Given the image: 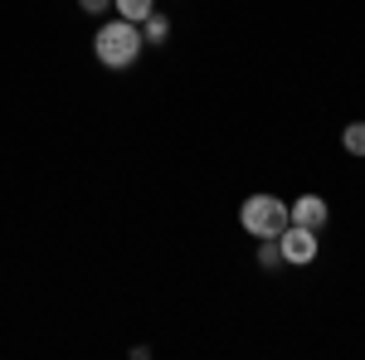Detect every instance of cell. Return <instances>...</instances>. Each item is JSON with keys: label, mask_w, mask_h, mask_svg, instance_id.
<instances>
[{"label": "cell", "mask_w": 365, "mask_h": 360, "mask_svg": "<svg viewBox=\"0 0 365 360\" xmlns=\"http://www.w3.org/2000/svg\"><path fill=\"white\" fill-rule=\"evenodd\" d=\"M141 25H132V20H108V25L98 29V39H93V49H98V58L108 63V68H132L141 54Z\"/></svg>", "instance_id": "1"}, {"label": "cell", "mask_w": 365, "mask_h": 360, "mask_svg": "<svg viewBox=\"0 0 365 360\" xmlns=\"http://www.w3.org/2000/svg\"><path fill=\"white\" fill-rule=\"evenodd\" d=\"M239 224L249 229L253 239H278L282 229L292 224V215H287V205L278 195H249L244 210H239Z\"/></svg>", "instance_id": "2"}, {"label": "cell", "mask_w": 365, "mask_h": 360, "mask_svg": "<svg viewBox=\"0 0 365 360\" xmlns=\"http://www.w3.org/2000/svg\"><path fill=\"white\" fill-rule=\"evenodd\" d=\"M282 263H312L317 258V229H302V224H287L278 234Z\"/></svg>", "instance_id": "3"}, {"label": "cell", "mask_w": 365, "mask_h": 360, "mask_svg": "<svg viewBox=\"0 0 365 360\" xmlns=\"http://www.w3.org/2000/svg\"><path fill=\"white\" fill-rule=\"evenodd\" d=\"M287 215H292V224H302V229H322L327 224V200L322 195H302L297 205H287Z\"/></svg>", "instance_id": "4"}, {"label": "cell", "mask_w": 365, "mask_h": 360, "mask_svg": "<svg viewBox=\"0 0 365 360\" xmlns=\"http://www.w3.org/2000/svg\"><path fill=\"white\" fill-rule=\"evenodd\" d=\"M113 5H117V15L132 20V25H141V20L151 15V0H113Z\"/></svg>", "instance_id": "5"}, {"label": "cell", "mask_w": 365, "mask_h": 360, "mask_svg": "<svg viewBox=\"0 0 365 360\" xmlns=\"http://www.w3.org/2000/svg\"><path fill=\"white\" fill-rule=\"evenodd\" d=\"M341 146H346L351 156H365V122H351V127L341 132Z\"/></svg>", "instance_id": "6"}, {"label": "cell", "mask_w": 365, "mask_h": 360, "mask_svg": "<svg viewBox=\"0 0 365 360\" xmlns=\"http://www.w3.org/2000/svg\"><path fill=\"white\" fill-rule=\"evenodd\" d=\"M166 34H170V25L161 20V15H146V20H141V39H151V44H161Z\"/></svg>", "instance_id": "7"}, {"label": "cell", "mask_w": 365, "mask_h": 360, "mask_svg": "<svg viewBox=\"0 0 365 360\" xmlns=\"http://www.w3.org/2000/svg\"><path fill=\"white\" fill-rule=\"evenodd\" d=\"M258 263H263V268H278V263H282L278 239H263V249H258Z\"/></svg>", "instance_id": "8"}, {"label": "cell", "mask_w": 365, "mask_h": 360, "mask_svg": "<svg viewBox=\"0 0 365 360\" xmlns=\"http://www.w3.org/2000/svg\"><path fill=\"white\" fill-rule=\"evenodd\" d=\"M78 5H83L88 15H103V10H108V5H113V0H78Z\"/></svg>", "instance_id": "9"}]
</instances>
